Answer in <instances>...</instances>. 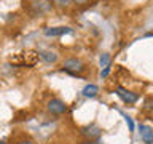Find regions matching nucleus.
<instances>
[{
    "mask_svg": "<svg viewBox=\"0 0 153 144\" xmlns=\"http://www.w3.org/2000/svg\"><path fill=\"white\" fill-rule=\"evenodd\" d=\"M64 69L67 72H72V74H80V72L85 70V64H83V61L72 58V59H67L64 62Z\"/></svg>",
    "mask_w": 153,
    "mask_h": 144,
    "instance_id": "f257e3e1",
    "label": "nucleus"
},
{
    "mask_svg": "<svg viewBox=\"0 0 153 144\" xmlns=\"http://www.w3.org/2000/svg\"><path fill=\"white\" fill-rule=\"evenodd\" d=\"M48 110H50L51 114L61 115L67 110V106H65L64 101H61V99H51L50 103H48Z\"/></svg>",
    "mask_w": 153,
    "mask_h": 144,
    "instance_id": "f03ea898",
    "label": "nucleus"
},
{
    "mask_svg": "<svg viewBox=\"0 0 153 144\" xmlns=\"http://www.w3.org/2000/svg\"><path fill=\"white\" fill-rule=\"evenodd\" d=\"M117 94L124 101V103H128V104H134L137 101V94L128 91L126 88H123V86H118V88H117Z\"/></svg>",
    "mask_w": 153,
    "mask_h": 144,
    "instance_id": "7ed1b4c3",
    "label": "nucleus"
},
{
    "mask_svg": "<svg viewBox=\"0 0 153 144\" xmlns=\"http://www.w3.org/2000/svg\"><path fill=\"white\" fill-rule=\"evenodd\" d=\"M139 133H140V138L145 144H153V130L147 125H140L139 127Z\"/></svg>",
    "mask_w": 153,
    "mask_h": 144,
    "instance_id": "20e7f679",
    "label": "nucleus"
},
{
    "mask_svg": "<svg viewBox=\"0 0 153 144\" xmlns=\"http://www.w3.org/2000/svg\"><path fill=\"white\" fill-rule=\"evenodd\" d=\"M72 29L70 27H48L43 31L46 37H57V35H64V34H70Z\"/></svg>",
    "mask_w": 153,
    "mask_h": 144,
    "instance_id": "39448f33",
    "label": "nucleus"
},
{
    "mask_svg": "<svg viewBox=\"0 0 153 144\" xmlns=\"http://www.w3.org/2000/svg\"><path fill=\"white\" fill-rule=\"evenodd\" d=\"M81 134L86 136L88 139H97L99 134H100V128L97 125H89V127H85L81 130Z\"/></svg>",
    "mask_w": 153,
    "mask_h": 144,
    "instance_id": "423d86ee",
    "label": "nucleus"
},
{
    "mask_svg": "<svg viewBox=\"0 0 153 144\" xmlns=\"http://www.w3.org/2000/svg\"><path fill=\"white\" fill-rule=\"evenodd\" d=\"M97 91H99V88L96 85H93V83H89V85H86L85 88H83V96L85 98H94L96 94H97Z\"/></svg>",
    "mask_w": 153,
    "mask_h": 144,
    "instance_id": "0eeeda50",
    "label": "nucleus"
},
{
    "mask_svg": "<svg viewBox=\"0 0 153 144\" xmlns=\"http://www.w3.org/2000/svg\"><path fill=\"white\" fill-rule=\"evenodd\" d=\"M40 58L46 62H56L57 61V55L53 51H40Z\"/></svg>",
    "mask_w": 153,
    "mask_h": 144,
    "instance_id": "6e6552de",
    "label": "nucleus"
},
{
    "mask_svg": "<svg viewBox=\"0 0 153 144\" xmlns=\"http://www.w3.org/2000/svg\"><path fill=\"white\" fill-rule=\"evenodd\" d=\"M108 64H110V55L108 53H104L100 56V67H108Z\"/></svg>",
    "mask_w": 153,
    "mask_h": 144,
    "instance_id": "1a4fd4ad",
    "label": "nucleus"
},
{
    "mask_svg": "<svg viewBox=\"0 0 153 144\" xmlns=\"http://www.w3.org/2000/svg\"><path fill=\"white\" fill-rule=\"evenodd\" d=\"M123 117H124V120H126L129 130H131V131H134V122H132V118L129 117V115H124V114H123Z\"/></svg>",
    "mask_w": 153,
    "mask_h": 144,
    "instance_id": "9d476101",
    "label": "nucleus"
},
{
    "mask_svg": "<svg viewBox=\"0 0 153 144\" xmlns=\"http://www.w3.org/2000/svg\"><path fill=\"white\" fill-rule=\"evenodd\" d=\"M70 2H72V0H56V3L61 5V7H67V5H69Z\"/></svg>",
    "mask_w": 153,
    "mask_h": 144,
    "instance_id": "9b49d317",
    "label": "nucleus"
},
{
    "mask_svg": "<svg viewBox=\"0 0 153 144\" xmlns=\"http://www.w3.org/2000/svg\"><path fill=\"white\" fill-rule=\"evenodd\" d=\"M83 144H102V142H100L99 139H86Z\"/></svg>",
    "mask_w": 153,
    "mask_h": 144,
    "instance_id": "f8f14e48",
    "label": "nucleus"
},
{
    "mask_svg": "<svg viewBox=\"0 0 153 144\" xmlns=\"http://www.w3.org/2000/svg\"><path fill=\"white\" fill-rule=\"evenodd\" d=\"M108 72H110V66H108V67H104V70L100 72V75H102V77H107Z\"/></svg>",
    "mask_w": 153,
    "mask_h": 144,
    "instance_id": "ddd939ff",
    "label": "nucleus"
},
{
    "mask_svg": "<svg viewBox=\"0 0 153 144\" xmlns=\"http://www.w3.org/2000/svg\"><path fill=\"white\" fill-rule=\"evenodd\" d=\"M74 2H75V3H78V5H83V3L88 2V0H74Z\"/></svg>",
    "mask_w": 153,
    "mask_h": 144,
    "instance_id": "4468645a",
    "label": "nucleus"
},
{
    "mask_svg": "<svg viewBox=\"0 0 153 144\" xmlns=\"http://www.w3.org/2000/svg\"><path fill=\"white\" fill-rule=\"evenodd\" d=\"M19 144H33L32 141H22V142H19Z\"/></svg>",
    "mask_w": 153,
    "mask_h": 144,
    "instance_id": "2eb2a0df",
    "label": "nucleus"
},
{
    "mask_svg": "<svg viewBox=\"0 0 153 144\" xmlns=\"http://www.w3.org/2000/svg\"><path fill=\"white\" fill-rule=\"evenodd\" d=\"M0 144H7V142H5V141H2V142H0Z\"/></svg>",
    "mask_w": 153,
    "mask_h": 144,
    "instance_id": "dca6fc26",
    "label": "nucleus"
}]
</instances>
